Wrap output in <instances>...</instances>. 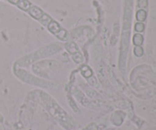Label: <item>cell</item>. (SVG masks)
Segmentation results:
<instances>
[{"instance_id": "15", "label": "cell", "mask_w": 156, "mask_h": 130, "mask_svg": "<svg viewBox=\"0 0 156 130\" xmlns=\"http://www.w3.org/2000/svg\"><path fill=\"white\" fill-rule=\"evenodd\" d=\"M40 21H41V22L45 26H48V24H50V22L52 21L51 18H50V17L48 16L47 15H45V14H44V15L42 16V18L40 19Z\"/></svg>"}, {"instance_id": "22", "label": "cell", "mask_w": 156, "mask_h": 130, "mask_svg": "<svg viewBox=\"0 0 156 130\" xmlns=\"http://www.w3.org/2000/svg\"><path fill=\"white\" fill-rule=\"evenodd\" d=\"M139 5L140 8H145L147 6V0H139Z\"/></svg>"}, {"instance_id": "9", "label": "cell", "mask_w": 156, "mask_h": 130, "mask_svg": "<svg viewBox=\"0 0 156 130\" xmlns=\"http://www.w3.org/2000/svg\"><path fill=\"white\" fill-rule=\"evenodd\" d=\"M66 49L67 51H68L69 53H71L72 55L79 52V48H78L77 45H76L75 43H72V42L68 43V44L66 45Z\"/></svg>"}, {"instance_id": "13", "label": "cell", "mask_w": 156, "mask_h": 130, "mask_svg": "<svg viewBox=\"0 0 156 130\" xmlns=\"http://www.w3.org/2000/svg\"><path fill=\"white\" fill-rule=\"evenodd\" d=\"M72 56H73V59L76 62V63H82V62H83L84 58L83 56H82V53H79V52L72 55Z\"/></svg>"}, {"instance_id": "7", "label": "cell", "mask_w": 156, "mask_h": 130, "mask_svg": "<svg viewBox=\"0 0 156 130\" xmlns=\"http://www.w3.org/2000/svg\"><path fill=\"white\" fill-rule=\"evenodd\" d=\"M48 29L50 30V32L53 33V34H56L59 30H61V27H59V25L58 24L57 22L54 21H52L50 24H48Z\"/></svg>"}, {"instance_id": "1", "label": "cell", "mask_w": 156, "mask_h": 130, "mask_svg": "<svg viewBox=\"0 0 156 130\" xmlns=\"http://www.w3.org/2000/svg\"><path fill=\"white\" fill-rule=\"evenodd\" d=\"M41 99L46 109L49 111L52 117H54L62 126L67 129H71L73 126V122L68 114L56 104L49 94L44 92L40 93Z\"/></svg>"}, {"instance_id": "14", "label": "cell", "mask_w": 156, "mask_h": 130, "mask_svg": "<svg viewBox=\"0 0 156 130\" xmlns=\"http://www.w3.org/2000/svg\"><path fill=\"white\" fill-rule=\"evenodd\" d=\"M56 35L59 39H60L61 40H66L68 38V34H67V32L66 31L63 29H61L59 32H58Z\"/></svg>"}, {"instance_id": "18", "label": "cell", "mask_w": 156, "mask_h": 130, "mask_svg": "<svg viewBox=\"0 0 156 130\" xmlns=\"http://www.w3.org/2000/svg\"><path fill=\"white\" fill-rule=\"evenodd\" d=\"M145 25L141 22H138L135 24V30L137 32H143L144 30Z\"/></svg>"}, {"instance_id": "3", "label": "cell", "mask_w": 156, "mask_h": 130, "mask_svg": "<svg viewBox=\"0 0 156 130\" xmlns=\"http://www.w3.org/2000/svg\"><path fill=\"white\" fill-rule=\"evenodd\" d=\"M16 75L18 77H19L24 82H27V83L31 84V85H37V86H41L44 87V88H53L54 85L53 84L50 83V82H45L44 80H41L39 79H37V78L34 77L33 76L30 75L29 73L26 72L24 70H17Z\"/></svg>"}, {"instance_id": "17", "label": "cell", "mask_w": 156, "mask_h": 130, "mask_svg": "<svg viewBox=\"0 0 156 130\" xmlns=\"http://www.w3.org/2000/svg\"><path fill=\"white\" fill-rule=\"evenodd\" d=\"M134 54L136 56H142L143 54V50L140 46H136V47L134 48Z\"/></svg>"}, {"instance_id": "16", "label": "cell", "mask_w": 156, "mask_h": 130, "mask_svg": "<svg viewBox=\"0 0 156 130\" xmlns=\"http://www.w3.org/2000/svg\"><path fill=\"white\" fill-rule=\"evenodd\" d=\"M68 101H69V104L70 107L73 108V110L75 111V112H76V113L79 112V108H78L77 106H76V103H75L74 100H73V99L71 98V97H69V96H68Z\"/></svg>"}, {"instance_id": "23", "label": "cell", "mask_w": 156, "mask_h": 130, "mask_svg": "<svg viewBox=\"0 0 156 130\" xmlns=\"http://www.w3.org/2000/svg\"><path fill=\"white\" fill-rule=\"evenodd\" d=\"M20 0H9V2H10L11 3H12V4H15V5H17L18 2H19Z\"/></svg>"}, {"instance_id": "11", "label": "cell", "mask_w": 156, "mask_h": 130, "mask_svg": "<svg viewBox=\"0 0 156 130\" xmlns=\"http://www.w3.org/2000/svg\"><path fill=\"white\" fill-rule=\"evenodd\" d=\"M133 41V44L136 46L142 45L143 42V37L141 34H140V33H136V34L134 35Z\"/></svg>"}, {"instance_id": "8", "label": "cell", "mask_w": 156, "mask_h": 130, "mask_svg": "<svg viewBox=\"0 0 156 130\" xmlns=\"http://www.w3.org/2000/svg\"><path fill=\"white\" fill-rule=\"evenodd\" d=\"M80 71L82 72V75L85 78V79H88V78L91 77L93 76L92 70L87 65H83L81 67Z\"/></svg>"}, {"instance_id": "4", "label": "cell", "mask_w": 156, "mask_h": 130, "mask_svg": "<svg viewBox=\"0 0 156 130\" xmlns=\"http://www.w3.org/2000/svg\"><path fill=\"white\" fill-rule=\"evenodd\" d=\"M72 93H73V95L77 98V100H79L82 105H84V106L89 108L93 107L92 104H91V102L87 99V97H85V96L84 95L83 93H82L81 91H79L78 88H75V87L72 88Z\"/></svg>"}, {"instance_id": "20", "label": "cell", "mask_w": 156, "mask_h": 130, "mask_svg": "<svg viewBox=\"0 0 156 130\" xmlns=\"http://www.w3.org/2000/svg\"><path fill=\"white\" fill-rule=\"evenodd\" d=\"M98 129V126L95 123H91V124L88 125L85 129L83 130H97Z\"/></svg>"}, {"instance_id": "2", "label": "cell", "mask_w": 156, "mask_h": 130, "mask_svg": "<svg viewBox=\"0 0 156 130\" xmlns=\"http://www.w3.org/2000/svg\"><path fill=\"white\" fill-rule=\"evenodd\" d=\"M59 50H60V47H49L45 49H42V50H39V51L36 52L34 55H30V56H25V57L22 58L20 60H18V62L15 63V69L17 68L18 69L20 67H26L28 65L31 64L32 62H34L35 60L41 59V58L45 57L47 56H50L51 54L56 53Z\"/></svg>"}, {"instance_id": "21", "label": "cell", "mask_w": 156, "mask_h": 130, "mask_svg": "<svg viewBox=\"0 0 156 130\" xmlns=\"http://www.w3.org/2000/svg\"><path fill=\"white\" fill-rule=\"evenodd\" d=\"M87 94H88V95L89 96V97H92V98H94L96 96H98V94L94 91H92V90H90V91L88 90V91H87Z\"/></svg>"}, {"instance_id": "12", "label": "cell", "mask_w": 156, "mask_h": 130, "mask_svg": "<svg viewBox=\"0 0 156 130\" xmlns=\"http://www.w3.org/2000/svg\"><path fill=\"white\" fill-rule=\"evenodd\" d=\"M136 19L139 21H144L146 18V12L144 10L141 9L136 12Z\"/></svg>"}, {"instance_id": "10", "label": "cell", "mask_w": 156, "mask_h": 130, "mask_svg": "<svg viewBox=\"0 0 156 130\" xmlns=\"http://www.w3.org/2000/svg\"><path fill=\"white\" fill-rule=\"evenodd\" d=\"M17 5L24 11H28L30 7V2L27 0H20L19 2L17 4Z\"/></svg>"}, {"instance_id": "19", "label": "cell", "mask_w": 156, "mask_h": 130, "mask_svg": "<svg viewBox=\"0 0 156 130\" xmlns=\"http://www.w3.org/2000/svg\"><path fill=\"white\" fill-rule=\"evenodd\" d=\"M87 80H88V83H89L91 85H92V86H96V85H97V80H96V78L94 77L93 76H91V77L87 79Z\"/></svg>"}, {"instance_id": "6", "label": "cell", "mask_w": 156, "mask_h": 130, "mask_svg": "<svg viewBox=\"0 0 156 130\" xmlns=\"http://www.w3.org/2000/svg\"><path fill=\"white\" fill-rule=\"evenodd\" d=\"M123 120V117L122 116V113L120 112H116L113 114L112 116V122L114 124L117 125V126H120L122 123Z\"/></svg>"}, {"instance_id": "5", "label": "cell", "mask_w": 156, "mask_h": 130, "mask_svg": "<svg viewBox=\"0 0 156 130\" xmlns=\"http://www.w3.org/2000/svg\"><path fill=\"white\" fill-rule=\"evenodd\" d=\"M28 12L34 18L37 20L41 19L43 15H44L42 10L40 9L39 8L36 7V6H30L28 10Z\"/></svg>"}]
</instances>
